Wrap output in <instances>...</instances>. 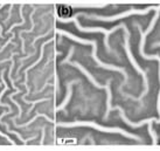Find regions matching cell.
<instances>
[{
    "label": "cell",
    "instance_id": "14",
    "mask_svg": "<svg viewBox=\"0 0 160 151\" xmlns=\"http://www.w3.org/2000/svg\"><path fill=\"white\" fill-rule=\"evenodd\" d=\"M12 39H14V35H12V36H11V39H8V41H7V42H6V44H5L4 46H2V47H1V49H0V53H1V52H2V50H4V48H6V46H7V44H11V41H12Z\"/></svg>",
    "mask_w": 160,
    "mask_h": 151
},
{
    "label": "cell",
    "instance_id": "6",
    "mask_svg": "<svg viewBox=\"0 0 160 151\" xmlns=\"http://www.w3.org/2000/svg\"><path fill=\"white\" fill-rule=\"evenodd\" d=\"M70 65H72V66H76L77 67V68H78V69H80L81 71H82V73H83V74H84L85 76H87V77H88V79H89V81L90 82H91V83H92L93 86H95V87H96V88H99V89H103V88H107V86H102V85H99V83H98L97 81L95 80V79H93V76L91 75V74H90L89 71L87 70V69H85L84 67L83 66H81L80 63L78 62H70Z\"/></svg>",
    "mask_w": 160,
    "mask_h": 151
},
{
    "label": "cell",
    "instance_id": "9",
    "mask_svg": "<svg viewBox=\"0 0 160 151\" xmlns=\"http://www.w3.org/2000/svg\"><path fill=\"white\" fill-rule=\"evenodd\" d=\"M38 117H43V118H46V120L48 121V122H50V123H53V122H54V121L52 120V118H49L47 115H45V114H39V112H38V114H36V115L34 116V117H33V118H32L29 122H27V123H23V124H15V127H17V128H23V127H27V125H29L31 123H33V122H34V121H35Z\"/></svg>",
    "mask_w": 160,
    "mask_h": 151
},
{
    "label": "cell",
    "instance_id": "5",
    "mask_svg": "<svg viewBox=\"0 0 160 151\" xmlns=\"http://www.w3.org/2000/svg\"><path fill=\"white\" fill-rule=\"evenodd\" d=\"M154 7H147L146 9H130L126 11L124 13L117 14V15H112V17H101V15H93V14H87V18L96 19V20H102V21H116V20H119L123 19L125 17H129L131 14H147L151 9H153Z\"/></svg>",
    "mask_w": 160,
    "mask_h": 151
},
{
    "label": "cell",
    "instance_id": "3",
    "mask_svg": "<svg viewBox=\"0 0 160 151\" xmlns=\"http://www.w3.org/2000/svg\"><path fill=\"white\" fill-rule=\"evenodd\" d=\"M80 15H84V17H87V14H85V13H77L72 19L61 20V21H62V22H69V21H71V20H72V21L75 22L76 28H77L78 31H81V32H85V33H104V34H105V39H104V44H105V48L108 49V52H111L110 44H109V35H110L111 33H113V32H116L117 29L123 28L124 23H120V25H118V26L113 27V28H112V29H110V31H107V29H104V28H102V27H82L80 25L78 20H77V18H78Z\"/></svg>",
    "mask_w": 160,
    "mask_h": 151
},
{
    "label": "cell",
    "instance_id": "8",
    "mask_svg": "<svg viewBox=\"0 0 160 151\" xmlns=\"http://www.w3.org/2000/svg\"><path fill=\"white\" fill-rule=\"evenodd\" d=\"M110 83H111V80H108L107 82V93H108V101H107V112H105V115H104V120H107L108 117H109V114H110V111H111V97H112V94H111V89H110Z\"/></svg>",
    "mask_w": 160,
    "mask_h": 151
},
{
    "label": "cell",
    "instance_id": "15",
    "mask_svg": "<svg viewBox=\"0 0 160 151\" xmlns=\"http://www.w3.org/2000/svg\"><path fill=\"white\" fill-rule=\"evenodd\" d=\"M45 128H42V136H41V141H40V144H43L45 142Z\"/></svg>",
    "mask_w": 160,
    "mask_h": 151
},
{
    "label": "cell",
    "instance_id": "1",
    "mask_svg": "<svg viewBox=\"0 0 160 151\" xmlns=\"http://www.w3.org/2000/svg\"><path fill=\"white\" fill-rule=\"evenodd\" d=\"M55 32H56V33H58V34H61V35H66L67 38H69V39H71V40L76 41V42H80V44H92V53H91V56H92V59L95 60V62L97 63L98 66L102 67V68H104V69H109V70L120 71V73L124 75V82L122 83V86H120V88H119V91H122L123 87L126 85V81H128V74H126V71H125L124 68H122V67H116V66H113V65L103 63L102 61L97 58V41H95V40H83V39H80V38L72 35V34H70V33H68V32H66V31H61V29H56Z\"/></svg>",
    "mask_w": 160,
    "mask_h": 151
},
{
    "label": "cell",
    "instance_id": "2",
    "mask_svg": "<svg viewBox=\"0 0 160 151\" xmlns=\"http://www.w3.org/2000/svg\"><path fill=\"white\" fill-rule=\"evenodd\" d=\"M56 127H63V128H71V127H91V128H95V129L99 130V131H104V133H120L125 137L132 138V139H136V141H142V138L136 136V135H132V133H126L125 130L119 129V128H105V127H102V125L97 124L95 122H85V121H76V122H72V123H56Z\"/></svg>",
    "mask_w": 160,
    "mask_h": 151
},
{
    "label": "cell",
    "instance_id": "4",
    "mask_svg": "<svg viewBox=\"0 0 160 151\" xmlns=\"http://www.w3.org/2000/svg\"><path fill=\"white\" fill-rule=\"evenodd\" d=\"M123 29H124L125 32V50H126V54H128V58H129L130 62L132 63V66L134 67V69L139 73V74H142V80H144V87H145V89H144V91H142V94H140V96L137 98H134V100H137V101H140L145 95L147 94V91H148V82H147V76H146V73H145V70L144 69H142L140 67L138 66V63L136 62V60H134V58L132 56V54H131V50H130V46H129V39H130V32L129 29H128V27H126V25L124 23V26H123Z\"/></svg>",
    "mask_w": 160,
    "mask_h": 151
},
{
    "label": "cell",
    "instance_id": "11",
    "mask_svg": "<svg viewBox=\"0 0 160 151\" xmlns=\"http://www.w3.org/2000/svg\"><path fill=\"white\" fill-rule=\"evenodd\" d=\"M148 133L151 135L152 142H153V145H157V144H158V138H157L156 133L153 131V128H152V123H151V122L148 123Z\"/></svg>",
    "mask_w": 160,
    "mask_h": 151
},
{
    "label": "cell",
    "instance_id": "12",
    "mask_svg": "<svg viewBox=\"0 0 160 151\" xmlns=\"http://www.w3.org/2000/svg\"><path fill=\"white\" fill-rule=\"evenodd\" d=\"M74 50H75V47H70V50H69V54H68V56L64 60H63L62 62V65H66V63H69V59L71 58V55H72V53H74Z\"/></svg>",
    "mask_w": 160,
    "mask_h": 151
},
{
    "label": "cell",
    "instance_id": "10",
    "mask_svg": "<svg viewBox=\"0 0 160 151\" xmlns=\"http://www.w3.org/2000/svg\"><path fill=\"white\" fill-rule=\"evenodd\" d=\"M5 71H6V69H1V83L4 85V89H2V91L0 93V104H1V98H2V95L8 90V86H7V83H6V81H5V79H4Z\"/></svg>",
    "mask_w": 160,
    "mask_h": 151
},
{
    "label": "cell",
    "instance_id": "17",
    "mask_svg": "<svg viewBox=\"0 0 160 151\" xmlns=\"http://www.w3.org/2000/svg\"><path fill=\"white\" fill-rule=\"evenodd\" d=\"M0 85H1V83H0Z\"/></svg>",
    "mask_w": 160,
    "mask_h": 151
},
{
    "label": "cell",
    "instance_id": "16",
    "mask_svg": "<svg viewBox=\"0 0 160 151\" xmlns=\"http://www.w3.org/2000/svg\"><path fill=\"white\" fill-rule=\"evenodd\" d=\"M160 46V42H156V44H153V47H159Z\"/></svg>",
    "mask_w": 160,
    "mask_h": 151
},
{
    "label": "cell",
    "instance_id": "13",
    "mask_svg": "<svg viewBox=\"0 0 160 151\" xmlns=\"http://www.w3.org/2000/svg\"><path fill=\"white\" fill-rule=\"evenodd\" d=\"M0 136H1V137H4V138H6V139H7V141L11 143V144H13V145L15 144V142H14V141H12V139H11V138H9L7 135H5L4 133H1V130H0Z\"/></svg>",
    "mask_w": 160,
    "mask_h": 151
},
{
    "label": "cell",
    "instance_id": "7",
    "mask_svg": "<svg viewBox=\"0 0 160 151\" xmlns=\"http://www.w3.org/2000/svg\"><path fill=\"white\" fill-rule=\"evenodd\" d=\"M74 83H80V80H74V81H71L70 83H68V86H67V88H68L67 97L64 98V101L62 102V104H61V106L54 108V111H55V112H56V111H58V110H62V109H64V108H66L67 103L69 102V100H70V97H71V93H72V85H74Z\"/></svg>",
    "mask_w": 160,
    "mask_h": 151
}]
</instances>
